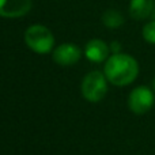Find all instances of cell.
I'll list each match as a JSON object with an SVG mask.
<instances>
[{"label":"cell","mask_w":155,"mask_h":155,"mask_svg":"<svg viewBox=\"0 0 155 155\" xmlns=\"http://www.w3.org/2000/svg\"><path fill=\"white\" fill-rule=\"evenodd\" d=\"M151 19L155 21V4H154V10H153V14H151Z\"/></svg>","instance_id":"cell-12"},{"label":"cell","mask_w":155,"mask_h":155,"mask_svg":"<svg viewBox=\"0 0 155 155\" xmlns=\"http://www.w3.org/2000/svg\"><path fill=\"white\" fill-rule=\"evenodd\" d=\"M82 57V51L75 44H61L53 51V60L59 65H74Z\"/></svg>","instance_id":"cell-5"},{"label":"cell","mask_w":155,"mask_h":155,"mask_svg":"<svg viewBox=\"0 0 155 155\" xmlns=\"http://www.w3.org/2000/svg\"><path fill=\"white\" fill-rule=\"evenodd\" d=\"M139 75V64L132 56L113 53L105 64V76L114 86L131 84Z\"/></svg>","instance_id":"cell-1"},{"label":"cell","mask_w":155,"mask_h":155,"mask_svg":"<svg viewBox=\"0 0 155 155\" xmlns=\"http://www.w3.org/2000/svg\"><path fill=\"white\" fill-rule=\"evenodd\" d=\"M33 0H0V16L21 18L31 10Z\"/></svg>","instance_id":"cell-6"},{"label":"cell","mask_w":155,"mask_h":155,"mask_svg":"<svg viewBox=\"0 0 155 155\" xmlns=\"http://www.w3.org/2000/svg\"><path fill=\"white\" fill-rule=\"evenodd\" d=\"M25 42L33 52L38 54H46L53 49L54 37L46 26L33 25L27 27L25 33Z\"/></svg>","instance_id":"cell-2"},{"label":"cell","mask_w":155,"mask_h":155,"mask_svg":"<svg viewBox=\"0 0 155 155\" xmlns=\"http://www.w3.org/2000/svg\"><path fill=\"white\" fill-rule=\"evenodd\" d=\"M82 95L90 102H99L107 93L106 76L99 71H93L83 78Z\"/></svg>","instance_id":"cell-3"},{"label":"cell","mask_w":155,"mask_h":155,"mask_svg":"<svg viewBox=\"0 0 155 155\" xmlns=\"http://www.w3.org/2000/svg\"><path fill=\"white\" fill-rule=\"evenodd\" d=\"M142 34H143V38H144L148 44H154L155 45V21L151 19L150 22H147V23L144 25Z\"/></svg>","instance_id":"cell-10"},{"label":"cell","mask_w":155,"mask_h":155,"mask_svg":"<svg viewBox=\"0 0 155 155\" xmlns=\"http://www.w3.org/2000/svg\"><path fill=\"white\" fill-rule=\"evenodd\" d=\"M102 23L110 29H117L124 23V16L117 10H107L102 14Z\"/></svg>","instance_id":"cell-9"},{"label":"cell","mask_w":155,"mask_h":155,"mask_svg":"<svg viewBox=\"0 0 155 155\" xmlns=\"http://www.w3.org/2000/svg\"><path fill=\"white\" fill-rule=\"evenodd\" d=\"M154 4V0H131L129 2V15L135 21H144L147 18H151Z\"/></svg>","instance_id":"cell-8"},{"label":"cell","mask_w":155,"mask_h":155,"mask_svg":"<svg viewBox=\"0 0 155 155\" xmlns=\"http://www.w3.org/2000/svg\"><path fill=\"white\" fill-rule=\"evenodd\" d=\"M155 97L153 90L146 86L134 88L128 97V106L135 114H146L154 106Z\"/></svg>","instance_id":"cell-4"},{"label":"cell","mask_w":155,"mask_h":155,"mask_svg":"<svg viewBox=\"0 0 155 155\" xmlns=\"http://www.w3.org/2000/svg\"><path fill=\"white\" fill-rule=\"evenodd\" d=\"M109 52L110 46L106 45V42L98 38L90 40L86 44L84 48V54L90 61L93 63H102L105 60L109 59Z\"/></svg>","instance_id":"cell-7"},{"label":"cell","mask_w":155,"mask_h":155,"mask_svg":"<svg viewBox=\"0 0 155 155\" xmlns=\"http://www.w3.org/2000/svg\"><path fill=\"white\" fill-rule=\"evenodd\" d=\"M120 48H121V45L117 41H114V42L112 44V46H110V51H112L113 53H120Z\"/></svg>","instance_id":"cell-11"},{"label":"cell","mask_w":155,"mask_h":155,"mask_svg":"<svg viewBox=\"0 0 155 155\" xmlns=\"http://www.w3.org/2000/svg\"><path fill=\"white\" fill-rule=\"evenodd\" d=\"M153 88H154V91H155V78H154V80H153Z\"/></svg>","instance_id":"cell-13"}]
</instances>
